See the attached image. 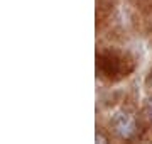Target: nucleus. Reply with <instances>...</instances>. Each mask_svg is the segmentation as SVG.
Masks as SVG:
<instances>
[{"mask_svg":"<svg viewBox=\"0 0 152 144\" xmlns=\"http://www.w3.org/2000/svg\"><path fill=\"white\" fill-rule=\"evenodd\" d=\"M113 132L122 139H132L137 134V120L129 112H117L112 119Z\"/></svg>","mask_w":152,"mask_h":144,"instance_id":"f257e3e1","label":"nucleus"},{"mask_svg":"<svg viewBox=\"0 0 152 144\" xmlns=\"http://www.w3.org/2000/svg\"><path fill=\"white\" fill-rule=\"evenodd\" d=\"M120 60L113 54H102L98 58V70L100 73H103V76H113V75H118L122 70H120Z\"/></svg>","mask_w":152,"mask_h":144,"instance_id":"f03ea898","label":"nucleus"},{"mask_svg":"<svg viewBox=\"0 0 152 144\" xmlns=\"http://www.w3.org/2000/svg\"><path fill=\"white\" fill-rule=\"evenodd\" d=\"M151 114H152V105H151Z\"/></svg>","mask_w":152,"mask_h":144,"instance_id":"7ed1b4c3","label":"nucleus"}]
</instances>
